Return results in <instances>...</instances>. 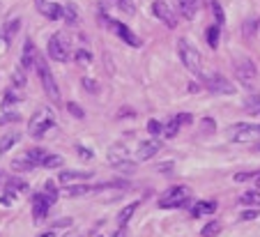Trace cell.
I'll return each mask as SVG.
<instances>
[{"label": "cell", "instance_id": "40", "mask_svg": "<svg viewBox=\"0 0 260 237\" xmlns=\"http://www.w3.org/2000/svg\"><path fill=\"white\" fill-rule=\"evenodd\" d=\"M67 111L72 113L74 118H79V120L86 118V111H83V108H81V106L76 104V101H69V104H67Z\"/></svg>", "mask_w": 260, "mask_h": 237}, {"label": "cell", "instance_id": "22", "mask_svg": "<svg viewBox=\"0 0 260 237\" xmlns=\"http://www.w3.org/2000/svg\"><path fill=\"white\" fill-rule=\"evenodd\" d=\"M16 104H21V97L16 93H14V90H7L5 93V97H2V111L5 113H14V106Z\"/></svg>", "mask_w": 260, "mask_h": 237}, {"label": "cell", "instance_id": "14", "mask_svg": "<svg viewBox=\"0 0 260 237\" xmlns=\"http://www.w3.org/2000/svg\"><path fill=\"white\" fill-rule=\"evenodd\" d=\"M30 205H33V217L35 219H44L48 214V210H51V203L46 200L44 193H33Z\"/></svg>", "mask_w": 260, "mask_h": 237}, {"label": "cell", "instance_id": "16", "mask_svg": "<svg viewBox=\"0 0 260 237\" xmlns=\"http://www.w3.org/2000/svg\"><path fill=\"white\" fill-rule=\"evenodd\" d=\"M159 150H161V143L157 139L143 141V143L138 145V159H140V161H147V159H152Z\"/></svg>", "mask_w": 260, "mask_h": 237}, {"label": "cell", "instance_id": "9", "mask_svg": "<svg viewBox=\"0 0 260 237\" xmlns=\"http://www.w3.org/2000/svg\"><path fill=\"white\" fill-rule=\"evenodd\" d=\"M152 14L166 28H175V26H177V14H175L173 9H171V5L164 2V0H154V2H152Z\"/></svg>", "mask_w": 260, "mask_h": 237}, {"label": "cell", "instance_id": "6", "mask_svg": "<svg viewBox=\"0 0 260 237\" xmlns=\"http://www.w3.org/2000/svg\"><path fill=\"white\" fill-rule=\"evenodd\" d=\"M200 79H203L205 88L212 95H233L235 93V86L230 83V79L223 76V74H203Z\"/></svg>", "mask_w": 260, "mask_h": 237}, {"label": "cell", "instance_id": "34", "mask_svg": "<svg viewBox=\"0 0 260 237\" xmlns=\"http://www.w3.org/2000/svg\"><path fill=\"white\" fill-rule=\"evenodd\" d=\"M12 168H14V171H33L35 164H30V161L26 159V154H23L21 159H14V161H12Z\"/></svg>", "mask_w": 260, "mask_h": 237}, {"label": "cell", "instance_id": "29", "mask_svg": "<svg viewBox=\"0 0 260 237\" xmlns=\"http://www.w3.org/2000/svg\"><path fill=\"white\" fill-rule=\"evenodd\" d=\"M219 35H221V28L214 23L212 28H207V44H210V48H217L219 47Z\"/></svg>", "mask_w": 260, "mask_h": 237}, {"label": "cell", "instance_id": "37", "mask_svg": "<svg viewBox=\"0 0 260 237\" xmlns=\"http://www.w3.org/2000/svg\"><path fill=\"white\" fill-rule=\"evenodd\" d=\"M81 86L86 88V90H87L90 95H99V83H97L94 79H87V76H86V79L81 81Z\"/></svg>", "mask_w": 260, "mask_h": 237}, {"label": "cell", "instance_id": "32", "mask_svg": "<svg viewBox=\"0 0 260 237\" xmlns=\"http://www.w3.org/2000/svg\"><path fill=\"white\" fill-rule=\"evenodd\" d=\"M42 193H44V196H46V200L51 205L55 203V200H58V189H55V185L53 182H51V180H48L46 185H44V191H42Z\"/></svg>", "mask_w": 260, "mask_h": 237}, {"label": "cell", "instance_id": "3", "mask_svg": "<svg viewBox=\"0 0 260 237\" xmlns=\"http://www.w3.org/2000/svg\"><path fill=\"white\" fill-rule=\"evenodd\" d=\"M189 198H191V191L189 187L184 185H177V187H171L161 193L159 198V207L161 210H173V207H184L189 203Z\"/></svg>", "mask_w": 260, "mask_h": 237}, {"label": "cell", "instance_id": "5", "mask_svg": "<svg viewBox=\"0 0 260 237\" xmlns=\"http://www.w3.org/2000/svg\"><path fill=\"white\" fill-rule=\"evenodd\" d=\"M101 21H106L104 26H106L108 30H111V33H115V35H118V37H120V40L125 42V44H129L131 48H138L140 44H143V42H140L138 37H136V33H133V30H131L129 26H125V23H120V21L111 19V16H106V19L101 16Z\"/></svg>", "mask_w": 260, "mask_h": 237}, {"label": "cell", "instance_id": "15", "mask_svg": "<svg viewBox=\"0 0 260 237\" xmlns=\"http://www.w3.org/2000/svg\"><path fill=\"white\" fill-rule=\"evenodd\" d=\"M90 178H92V171H62L60 173V182L65 187L79 185V182H86Z\"/></svg>", "mask_w": 260, "mask_h": 237}, {"label": "cell", "instance_id": "51", "mask_svg": "<svg viewBox=\"0 0 260 237\" xmlns=\"http://www.w3.org/2000/svg\"><path fill=\"white\" fill-rule=\"evenodd\" d=\"M40 237H55V233L53 231H46V233H42Z\"/></svg>", "mask_w": 260, "mask_h": 237}, {"label": "cell", "instance_id": "43", "mask_svg": "<svg viewBox=\"0 0 260 237\" xmlns=\"http://www.w3.org/2000/svg\"><path fill=\"white\" fill-rule=\"evenodd\" d=\"M76 152H79V157H81V159H87V161H90V159H94V152L90 150V147H83V145H76Z\"/></svg>", "mask_w": 260, "mask_h": 237}, {"label": "cell", "instance_id": "25", "mask_svg": "<svg viewBox=\"0 0 260 237\" xmlns=\"http://www.w3.org/2000/svg\"><path fill=\"white\" fill-rule=\"evenodd\" d=\"M46 154H48V152L42 150V147H30V150H26V159L30 161V164H35V166H42V161H44Z\"/></svg>", "mask_w": 260, "mask_h": 237}, {"label": "cell", "instance_id": "46", "mask_svg": "<svg viewBox=\"0 0 260 237\" xmlns=\"http://www.w3.org/2000/svg\"><path fill=\"white\" fill-rule=\"evenodd\" d=\"M76 60H79V62H90V60H92V53L86 51V48H81V51H76Z\"/></svg>", "mask_w": 260, "mask_h": 237}, {"label": "cell", "instance_id": "33", "mask_svg": "<svg viewBox=\"0 0 260 237\" xmlns=\"http://www.w3.org/2000/svg\"><path fill=\"white\" fill-rule=\"evenodd\" d=\"M244 205H260V191L256 189V191H247V193H242V198H240Z\"/></svg>", "mask_w": 260, "mask_h": 237}, {"label": "cell", "instance_id": "48", "mask_svg": "<svg viewBox=\"0 0 260 237\" xmlns=\"http://www.w3.org/2000/svg\"><path fill=\"white\" fill-rule=\"evenodd\" d=\"M177 120H180V125H189V122H191V115H189V113H180V115H177Z\"/></svg>", "mask_w": 260, "mask_h": 237}, {"label": "cell", "instance_id": "7", "mask_svg": "<svg viewBox=\"0 0 260 237\" xmlns=\"http://www.w3.org/2000/svg\"><path fill=\"white\" fill-rule=\"evenodd\" d=\"M46 48H48L51 60H55V62H67V60H69V44L65 42V37H62L60 33L51 35Z\"/></svg>", "mask_w": 260, "mask_h": 237}, {"label": "cell", "instance_id": "28", "mask_svg": "<svg viewBox=\"0 0 260 237\" xmlns=\"http://www.w3.org/2000/svg\"><path fill=\"white\" fill-rule=\"evenodd\" d=\"M62 164H65V159H62L60 154H51V152H48L46 157H44V161H42L44 168H60Z\"/></svg>", "mask_w": 260, "mask_h": 237}, {"label": "cell", "instance_id": "49", "mask_svg": "<svg viewBox=\"0 0 260 237\" xmlns=\"http://www.w3.org/2000/svg\"><path fill=\"white\" fill-rule=\"evenodd\" d=\"M171 168H173V161H166V164H161L157 171L159 173H171Z\"/></svg>", "mask_w": 260, "mask_h": 237}, {"label": "cell", "instance_id": "4", "mask_svg": "<svg viewBox=\"0 0 260 237\" xmlns=\"http://www.w3.org/2000/svg\"><path fill=\"white\" fill-rule=\"evenodd\" d=\"M35 69H37V74H40V81L42 86H44V93L51 97V101L53 104H60V90H58V83H55L53 74H51V67H48V62L44 58H37V65H35Z\"/></svg>", "mask_w": 260, "mask_h": 237}, {"label": "cell", "instance_id": "52", "mask_svg": "<svg viewBox=\"0 0 260 237\" xmlns=\"http://www.w3.org/2000/svg\"><path fill=\"white\" fill-rule=\"evenodd\" d=\"M256 189L260 191V175H258V178H256Z\"/></svg>", "mask_w": 260, "mask_h": 237}, {"label": "cell", "instance_id": "17", "mask_svg": "<svg viewBox=\"0 0 260 237\" xmlns=\"http://www.w3.org/2000/svg\"><path fill=\"white\" fill-rule=\"evenodd\" d=\"M175 7H177L182 19L191 21L196 16V12H198V0H175Z\"/></svg>", "mask_w": 260, "mask_h": 237}, {"label": "cell", "instance_id": "44", "mask_svg": "<svg viewBox=\"0 0 260 237\" xmlns=\"http://www.w3.org/2000/svg\"><path fill=\"white\" fill-rule=\"evenodd\" d=\"M21 115L19 113H5V115H0V127L7 125V122H19Z\"/></svg>", "mask_w": 260, "mask_h": 237}, {"label": "cell", "instance_id": "2", "mask_svg": "<svg viewBox=\"0 0 260 237\" xmlns=\"http://www.w3.org/2000/svg\"><path fill=\"white\" fill-rule=\"evenodd\" d=\"M53 127H55V113L44 106V108H40V111L30 118L28 132H30V136H35V139H42V136H44L48 129H53Z\"/></svg>", "mask_w": 260, "mask_h": 237}, {"label": "cell", "instance_id": "8", "mask_svg": "<svg viewBox=\"0 0 260 237\" xmlns=\"http://www.w3.org/2000/svg\"><path fill=\"white\" fill-rule=\"evenodd\" d=\"M233 69H235V76H237V79H240L244 86H249V83H251V81L258 76V67L254 65V60H249V58L235 60Z\"/></svg>", "mask_w": 260, "mask_h": 237}, {"label": "cell", "instance_id": "38", "mask_svg": "<svg viewBox=\"0 0 260 237\" xmlns=\"http://www.w3.org/2000/svg\"><path fill=\"white\" fill-rule=\"evenodd\" d=\"M212 12H214V19H217V26L221 28L223 26V21H226V16H223V7H221L217 0L212 2Z\"/></svg>", "mask_w": 260, "mask_h": 237}, {"label": "cell", "instance_id": "1", "mask_svg": "<svg viewBox=\"0 0 260 237\" xmlns=\"http://www.w3.org/2000/svg\"><path fill=\"white\" fill-rule=\"evenodd\" d=\"M177 53H180V60L182 65L187 67L191 74H196V76H203V58H200L198 48L191 44L189 40H180L177 42Z\"/></svg>", "mask_w": 260, "mask_h": 237}, {"label": "cell", "instance_id": "41", "mask_svg": "<svg viewBox=\"0 0 260 237\" xmlns=\"http://www.w3.org/2000/svg\"><path fill=\"white\" fill-rule=\"evenodd\" d=\"M260 175V171H247V173H237L235 182H247V180H256Z\"/></svg>", "mask_w": 260, "mask_h": 237}, {"label": "cell", "instance_id": "24", "mask_svg": "<svg viewBox=\"0 0 260 237\" xmlns=\"http://www.w3.org/2000/svg\"><path fill=\"white\" fill-rule=\"evenodd\" d=\"M92 191H97V187H90V185H72V187H67V196H69V198L87 196V193H92Z\"/></svg>", "mask_w": 260, "mask_h": 237}, {"label": "cell", "instance_id": "12", "mask_svg": "<svg viewBox=\"0 0 260 237\" xmlns=\"http://www.w3.org/2000/svg\"><path fill=\"white\" fill-rule=\"evenodd\" d=\"M35 7H37V12L51 21L62 19V5H55L53 0H35Z\"/></svg>", "mask_w": 260, "mask_h": 237}, {"label": "cell", "instance_id": "35", "mask_svg": "<svg viewBox=\"0 0 260 237\" xmlns=\"http://www.w3.org/2000/svg\"><path fill=\"white\" fill-rule=\"evenodd\" d=\"M147 132L152 134L154 139H159V136H164V125H161L159 120H150L147 122Z\"/></svg>", "mask_w": 260, "mask_h": 237}, {"label": "cell", "instance_id": "26", "mask_svg": "<svg viewBox=\"0 0 260 237\" xmlns=\"http://www.w3.org/2000/svg\"><path fill=\"white\" fill-rule=\"evenodd\" d=\"M180 120H177V115L175 118H171L166 122V127H164V139H175L177 136V132H180Z\"/></svg>", "mask_w": 260, "mask_h": 237}, {"label": "cell", "instance_id": "13", "mask_svg": "<svg viewBox=\"0 0 260 237\" xmlns=\"http://www.w3.org/2000/svg\"><path fill=\"white\" fill-rule=\"evenodd\" d=\"M37 58H40V53H37V47L33 44V40H28L23 44V55H21V69H33L37 65Z\"/></svg>", "mask_w": 260, "mask_h": 237}, {"label": "cell", "instance_id": "31", "mask_svg": "<svg viewBox=\"0 0 260 237\" xmlns=\"http://www.w3.org/2000/svg\"><path fill=\"white\" fill-rule=\"evenodd\" d=\"M244 108L249 113H254V115H260V95H254V97H249L244 101Z\"/></svg>", "mask_w": 260, "mask_h": 237}, {"label": "cell", "instance_id": "27", "mask_svg": "<svg viewBox=\"0 0 260 237\" xmlns=\"http://www.w3.org/2000/svg\"><path fill=\"white\" fill-rule=\"evenodd\" d=\"M5 189L16 191V193H23V191H28V185L23 182V180H19V178H14V175H9V178H7ZM5 189H2V191H5Z\"/></svg>", "mask_w": 260, "mask_h": 237}, {"label": "cell", "instance_id": "45", "mask_svg": "<svg viewBox=\"0 0 260 237\" xmlns=\"http://www.w3.org/2000/svg\"><path fill=\"white\" fill-rule=\"evenodd\" d=\"M12 81H14V83H16L19 88L26 86V74H23V69H16V72H14V76H12Z\"/></svg>", "mask_w": 260, "mask_h": 237}, {"label": "cell", "instance_id": "10", "mask_svg": "<svg viewBox=\"0 0 260 237\" xmlns=\"http://www.w3.org/2000/svg\"><path fill=\"white\" fill-rule=\"evenodd\" d=\"M260 136V125H247V122H240V125L230 127V139L235 143H244V141H251Z\"/></svg>", "mask_w": 260, "mask_h": 237}, {"label": "cell", "instance_id": "50", "mask_svg": "<svg viewBox=\"0 0 260 237\" xmlns=\"http://www.w3.org/2000/svg\"><path fill=\"white\" fill-rule=\"evenodd\" d=\"M113 237H127L125 235V228H118V231H115V235Z\"/></svg>", "mask_w": 260, "mask_h": 237}, {"label": "cell", "instance_id": "11", "mask_svg": "<svg viewBox=\"0 0 260 237\" xmlns=\"http://www.w3.org/2000/svg\"><path fill=\"white\" fill-rule=\"evenodd\" d=\"M108 161H111L115 171H118V173H122V175H133V173H136V164H133L131 159L127 157V152H120V150L111 152V157H108Z\"/></svg>", "mask_w": 260, "mask_h": 237}, {"label": "cell", "instance_id": "18", "mask_svg": "<svg viewBox=\"0 0 260 237\" xmlns=\"http://www.w3.org/2000/svg\"><path fill=\"white\" fill-rule=\"evenodd\" d=\"M19 28H21V19H9L5 26H2L0 40H2V44H5V47H9V42L14 40V35L19 33Z\"/></svg>", "mask_w": 260, "mask_h": 237}, {"label": "cell", "instance_id": "19", "mask_svg": "<svg viewBox=\"0 0 260 237\" xmlns=\"http://www.w3.org/2000/svg\"><path fill=\"white\" fill-rule=\"evenodd\" d=\"M214 212H217V200H198L191 207L194 217H207V214H214Z\"/></svg>", "mask_w": 260, "mask_h": 237}, {"label": "cell", "instance_id": "36", "mask_svg": "<svg viewBox=\"0 0 260 237\" xmlns=\"http://www.w3.org/2000/svg\"><path fill=\"white\" fill-rule=\"evenodd\" d=\"M256 30H258V21H247L244 23V28H242V33H244V37L247 40H254V35H256Z\"/></svg>", "mask_w": 260, "mask_h": 237}, {"label": "cell", "instance_id": "20", "mask_svg": "<svg viewBox=\"0 0 260 237\" xmlns=\"http://www.w3.org/2000/svg\"><path fill=\"white\" fill-rule=\"evenodd\" d=\"M138 207H140V203H138V200H133V203H129L127 207H125V210H122L120 214H118V226H120V228H125V226L129 224V219L133 217V212L138 210Z\"/></svg>", "mask_w": 260, "mask_h": 237}, {"label": "cell", "instance_id": "39", "mask_svg": "<svg viewBox=\"0 0 260 237\" xmlns=\"http://www.w3.org/2000/svg\"><path fill=\"white\" fill-rule=\"evenodd\" d=\"M118 7H120V9H122L125 14H127V16H133V14H136L133 0H118Z\"/></svg>", "mask_w": 260, "mask_h": 237}, {"label": "cell", "instance_id": "23", "mask_svg": "<svg viewBox=\"0 0 260 237\" xmlns=\"http://www.w3.org/2000/svg\"><path fill=\"white\" fill-rule=\"evenodd\" d=\"M21 141V134H5L2 139H0V154H5V152H9L14 147V145Z\"/></svg>", "mask_w": 260, "mask_h": 237}, {"label": "cell", "instance_id": "42", "mask_svg": "<svg viewBox=\"0 0 260 237\" xmlns=\"http://www.w3.org/2000/svg\"><path fill=\"white\" fill-rule=\"evenodd\" d=\"M14 200H16V191H9V189L2 191V196H0V203H2V205H12Z\"/></svg>", "mask_w": 260, "mask_h": 237}, {"label": "cell", "instance_id": "47", "mask_svg": "<svg viewBox=\"0 0 260 237\" xmlns=\"http://www.w3.org/2000/svg\"><path fill=\"white\" fill-rule=\"evenodd\" d=\"M256 217H260V210H244V212H242V219H244V221L256 219Z\"/></svg>", "mask_w": 260, "mask_h": 237}, {"label": "cell", "instance_id": "30", "mask_svg": "<svg viewBox=\"0 0 260 237\" xmlns=\"http://www.w3.org/2000/svg\"><path fill=\"white\" fill-rule=\"evenodd\" d=\"M219 233H221V224H219V221H210L207 226H203L200 235H203V237H217Z\"/></svg>", "mask_w": 260, "mask_h": 237}, {"label": "cell", "instance_id": "21", "mask_svg": "<svg viewBox=\"0 0 260 237\" xmlns=\"http://www.w3.org/2000/svg\"><path fill=\"white\" fill-rule=\"evenodd\" d=\"M62 16H65V21L69 26H79V9H76L74 2H65L62 5Z\"/></svg>", "mask_w": 260, "mask_h": 237}]
</instances>
